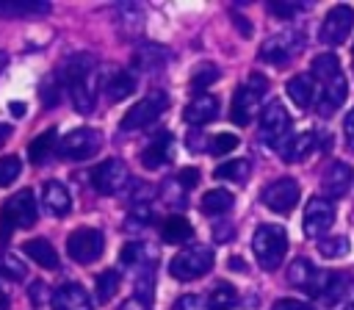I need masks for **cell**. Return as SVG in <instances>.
Wrapping results in <instances>:
<instances>
[{
  "label": "cell",
  "mask_w": 354,
  "mask_h": 310,
  "mask_svg": "<svg viewBox=\"0 0 354 310\" xmlns=\"http://www.w3.org/2000/svg\"><path fill=\"white\" fill-rule=\"evenodd\" d=\"M152 221V205H149V199H136L133 202V208H130V213H127V227L133 230V227H147Z\"/></svg>",
  "instance_id": "39"
},
{
  "label": "cell",
  "mask_w": 354,
  "mask_h": 310,
  "mask_svg": "<svg viewBox=\"0 0 354 310\" xmlns=\"http://www.w3.org/2000/svg\"><path fill=\"white\" fill-rule=\"evenodd\" d=\"M343 310H354V304H348V307H343Z\"/></svg>",
  "instance_id": "58"
},
{
  "label": "cell",
  "mask_w": 354,
  "mask_h": 310,
  "mask_svg": "<svg viewBox=\"0 0 354 310\" xmlns=\"http://www.w3.org/2000/svg\"><path fill=\"white\" fill-rule=\"evenodd\" d=\"M61 91H64L61 78H58V75H50V78L41 83V102H44V105H55L58 97H61Z\"/></svg>",
  "instance_id": "42"
},
{
  "label": "cell",
  "mask_w": 354,
  "mask_h": 310,
  "mask_svg": "<svg viewBox=\"0 0 354 310\" xmlns=\"http://www.w3.org/2000/svg\"><path fill=\"white\" fill-rule=\"evenodd\" d=\"M346 97H348V83H346V78L340 75V78H335L332 83H326V86L321 89L318 102H315V113L324 116V119H329V116L346 102Z\"/></svg>",
  "instance_id": "19"
},
{
  "label": "cell",
  "mask_w": 354,
  "mask_h": 310,
  "mask_svg": "<svg viewBox=\"0 0 354 310\" xmlns=\"http://www.w3.org/2000/svg\"><path fill=\"white\" fill-rule=\"evenodd\" d=\"M36 216H39V208H36V199H33L30 188H22L11 199H6V205L0 208V244H6L14 235V230L33 227Z\"/></svg>",
  "instance_id": "2"
},
{
  "label": "cell",
  "mask_w": 354,
  "mask_h": 310,
  "mask_svg": "<svg viewBox=\"0 0 354 310\" xmlns=\"http://www.w3.org/2000/svg\"><path fill=\"white\" fill-rule=\"evenodd\" d=\"M169 58H171V53L163 44H138L133 53V66L152 72V69H163L169 64Z\"/></svg>",
  "instance_id": "22"
},
{
  "label": "cell",
  "mask_w": 354,
  "mask_h": 310,
  "mask_svg": "<svg viewBox=\"0 0 354 310\" xmlns=\"http://www.w3.org/2000/svg\"><path fill=\"white\" fill-rule=\"evenodd\" d=\"M249 172H252V163L238 158V161H227V163H218L213 177L216 180H230V183H246L249 180Z\"/></svg>",
  "instance_id": "33"
},
{
  "label": "cell",
  "mask_w": 354,
  "mask_h": 310,
  "mask_svg": "<svg viewBox=\"0 0 354 310\" xmlns=\"http://www.w3.org/2000/svg\"><path fill=\"white\" fill-rule=\"evenodd\" d=\"M207 304H210V310H232L238 304V293L230 282H216L213 291H210Z\"/></svg>",
  "instance_id": "35"
},
{
  "label": "cell",
  "mask_w": 354,
  "mask_h": 310,
  "mask_svg": "<svg viewBox=\"0 0 354 310\" xmlns=\"http://www.w3.org/2000/svg\"><path fill=\"white\" fill-rule=\"evenodd\" d=\"M343 133H346V138L354 144V108L346 113V119H343Z\"/></svg>",
  "instance_id": "51"
},
{
  "label": "cell",
  "mask_w": 354,
  "mask_h": 310,
  "mask_svg": "<svg viewBox=\"0 0 354 310\" xmlns=\"http://www.w3.org/2000/svg\"><path fill=\"white\" fill-rule=\"evenodd\" d=\"M8 111L19 119V116H25V111H28V108H25V102H8Z\"/></svg>",
  "instance_id": "53"
},
{
  "label": "cell",
  "mask_w": 354,
  "mask_h": 310,
  "mask_svg": "<svg viewBox=\"0 0 354 310\" xmlns=\"http://www.w3.org/2000/svg\"><path fill=\"white\" fill-rule=\"evenodd\" d=\"M122 310H147V304H144L141 299H127V302L122 304Z\"/></svg>",
  "instance_id": "52"
},
{
  "label": "cell",
  "mask_w": 354,
  "mask_h": 310,
  "mask_svg": "<svg viewBox=\"0 0 354 310\" xmlns=\"http://www.w3.org/2000/svg\"><path fill=\"white\" fill-rule=\"evenodd\" d=\"M329 277H332L329 271H321V268L313 266L307 257H296V260L288 266V282H290L293 288H299V291L315 296V299L324 293Z\"/></svg>",
  "instance_id": "12"
},
{
  "label": "cell",
  "mask_w": 354,
  "mask_h": 310,
  "mask_svg": "<svg viewBox=\"0 0 354 310\" xmlns=\"http://www.w3.org/2000/svg\"><path fill=\"white\" fill-rule=\"evenodd\" d=\"M351 252V244L346 235H329V238H321L318 241V255L326 257V260H340Z\"/></svg>",
  "instance_id": "34"
},
{
  "label": "cell",
  "mask_w": 354,
  "mask_h": 310,
  "mask_svg": "<svg viewBox=\"0 0 354 310\" xmlns=\"http://www.w3.org/2000/svg\"><path fill=\"white\" fill-rule=\"evenodd\" d=\"M318 299L326 307H337V304H346L348 307V302L354 299V277H348V274H332L329 282H326V288H324V293Z\"/></svg>",
  "instance_id": "20"
},
{
  "label": "cell",
  "mask_w": 354,
  "mask_h": 310,
  "mask_svg": "<svg viewBox=\"0 0 354 310\" xmlns=\"http://www.w3.org/2000/svg\"><path fill=\"white\" fill-rule=\"evenodd\" d=\"M47 11L50 3L44 0H0V17H39Z\"/></svg>",
  "instance_id": "29"
},
{
  "label": "cell",
  "mask_w": 354,
  "mask_h": 310,
  "mask_svg": "<svg viewBox=\"0 0 354 310\" xmlns=\"http://www.w3.org/2000/svg\"><path fill=\"white\" fill-rule=\"evenodd\" d=\"M166 105H169V97H166L163 91H149L144 100H138V102L122 116L119 127H122V130H144V127H149V125L166 111Z\"/></svg>",
  "instance_id": "8"
},
{
  "label": "cell",
  "mask_w": 354,
  "mask_h": 310,
  "mask_svg": "<svg viewBox=\"0 0 354 310\" xmlns=\"http://www.w3.org/2000/svg\"><path fill=\"white\" fill-rule=\"evenodd\" d=\"M351 28H354V8L351 6H332L321 22L318 39L324 44H340L348 39Z\"/></svg>",
  "instance_id": "14"
},
{
  "label": "cell",
  "mask_w": 354,
  "mask_h": 310,
  "mask_svg": "<svg viewBox=\"0 0 354 310\" xmlns=\"http://www.w3.org/2000/svg\"><path fill=\"white\" fill-rule=\"evenodd\" d=\"M266 89H268V80L263 78V75H249V80L246 83H241L238 86V91H235V97H232V105H230V119L235 122V125H249L252 119H254V113L260 111V100H263V94H266Z\"/></svg>",
  "instance_id": "5"
},
{
  "label": "cell",
  "mask_w": 354,
  "mask_h": 310,
  "mask_svg": "<svg viewBox=\"0 0 354 310\" xmlns=\"http://www.w3.org/2000/svg\"><path fill=\"white\" fill-rule=\"evenodd\" d=\"M119 271H102L100 277H97V299L100 302H111L113 296H116V291H119Z\"/></svg>",
  "instance_id": "37"
},
{
  "label": "cell",
  "mask_w": 354,
  "mask_h": 310,
  "mask_svg": "<svg viewBox=\"0 0 354 310\" xmlns=\"http://www.w3.org/2000/svg\"><path fill=\"white\" fill-rule=\"evenodd\" d=\"M6 66H8V53H3V50H0V72H3Z\"/></svg>",
  "instance_id": "57"
},
{
  "label": "cell",
  "mask_w": 354,
  "mask_h": 310,
  "mask_svg": "<svg viewBox=\"0 0 354 310\" xmlns=\"http://www.w3.org/2000/svg\"><path fill=\"white\" fill-rule=\"evenodd\" d=\"M100 144H102V138L94 127H75L61 138L58 155L64 161H86L100 149Z\"/></svg>",
  "instance_id": "11"
},
{
  "label": "cell",
  "mask_w": 354,
  "mask_h": 310,
  "mask_svg": "<svg viewBox=\"0 0 354 310\" xmlns=\"http://www.w3.org/2000/svg\"><path fill=\"white\" fill-rule=\"evenodd\" d=\"M0 274H3V277H8V280H22V277H25V266H22V260H19V257L6 255V257L0 260Z\"/></svg>",
  "instance_id": "44"
},
{
  "label": "cell",
  "mask_w": 354,
  "mask_h": 310,
  "mask_svg": "<svg viewBox=\"0 0 354 310\" xmlns=\"http://www.w3.org/2000/svg\"><path fill=\"white\" fill-rule=\"evenodd\" d=\"M160 238L166 241V244H185V241H191L194 238V227H191V221L185 219V216H169V219H163V224H160Z\"/></svg>",
  "instance_id": "27"
},
{
  "label": "cell",
  "mask_w": 354,
  "mask_h": 310,
  "mask_svg": "<svg viewBox=\"0 0 354 310\" xmlns=\"http://www.w3.org/2000/svg\"><path fill=\"white\" fill-rule=\"evenodd\" d=\"M260 199L268 210L274 213H290L299 202V183L293 177H279V180H271L263 191H260Z\"/></svg>",
  "instance_id": "13"
},
{
  "label": "cell",
  "mask_w": 354,
  "mask_h": 310,
  "mask_svg": "<svg viewBox=\"0 0 354 310\" xmlns=\"http://www.w3.org/2000/svg\"><path fill=\"white\" fill-rule=\"evenodd\" d=\"M116 11H119V22L130 25L133 30H141V19H144V17H141V8H138V6H130V3H127V6H119Z\"/></svg>",
  "instance_id": "45"
},
{
  "label": "cell",
  "mask_w": 354,
  "mask_h": 310,
  "mask_svg": "<svg viewBox=\"0 0 354 310\" xmlns=\"http://www.w3.org/2000/svg\"><path fill=\"white\" fill-rule=\"evenodd\" d=\"M185 185L177 180V177H171V180H166L163 185H160V199H163V205H169V208H183L185 205Z\"/></svg>",
  "instance_id": "36"
},
{
  "label": "cell",
  "mask_w": 354,
  "mask_h": 310,
  "mask_svg": "<svg viewBox=\"0 0 354 310\" xmlns=\"http://www.w3.org/2000/svg\"><path fill=\"white\" fill-rule=\"evenodd\" d=\"M69 102L77 113L88 116L97 108V89H100V66L97 58L91 53H75L64 61L61 72H58Z\"/></svg>",
  "instance_id": "1"
},
{
  "label": "cell",
  "mask_w": 354,
  "mask_h": 310,
  "mask_svg": "<svg viewBox=\"0 0 354 310\" xmlns=\"http://www.w3.org/2000/svg\"><path fill=\"white\" fill-rule=\"evenodd\" d=\"M218 66L216 64H199L196 69H194V75H191V89L194 91H199V89H207L210 83H216L218 80Z\"/></svg>",
  "instance_id": "38"
},
{
  "label": "cell",
  "mask_w": 354,
  "mask_h": 310,
  "mask_svg": "<svg viewBox=\"0 0 354 310\" xmlns=\"http://www.w3.org/2000/svg\"><path fill=\"white\" fill-rule=\"evenodd\" d=\"M252 252H254L260 268L274 271L282 263L285 252H288V232H285V227H279V224H260L254 230V235H252Z\"/></svg>",
  "instance_id": "3"
},
{
  "label": "cell",
  "mask_w": 354,
  "mask_h": 310,
  "mask_svg": "<svg viewBox=\"0 0 354 310\" xmlns=\"http://www.w3.org/2000/svg\"><path fill=\"white\" fill-rule=\"evenodd\" d=\"M185 122L188 125H207V122H213L216 116H218V100L213 97V94H205V91H199L188 105H185Z\"/></svg>",
  "instance_id": "21"
},
{
  "label": "cell",
  "mask_w": 354,
  "mask_h": 310,
  "mask_svg": "<svg viewBox=\"0 0 354 310\" xmlns=\"http://www.w3.org/2000/svg\"><path fill=\"white\" fill-rule=\"evenodd\" d=\"M28 293H30V302H33V304H44V302H53L50 285H44V282H33V285L28 288Z\"/></svg>",
  "instance_id": "48"
},
{
  "label": "cell",
  "mask_w": 354,
  "mask_h": 310,
  "mask_svg": "<svg viewBox=\"0 0 354 310\" xmlns=\"http://www.w3.org/2000/svg\"><path fill=\"white\" fill-rule=\"evenodd\" d=\"M301 47H304V33L296 28H288L266 39V44L260 47V61L279 66V64H288L296 53H301Z\"/></svg>",
  "instance_id": "7"
},
{
  "label": "cell",
  "mask_w": 354,
  "mask_h": 310,
  "mask_svg": "<svg viewBox=\"0 0 354 310\" xmlns=\"http://www.w3.org/2000/svg\"><path fill=\"white\" fill-rule=\"evenodd\" d=\"M271 310H313V307L304 304V302H299V299H277L271 304Z\"/></svg>",
  "instance_id": "50"
},
{
  "label": "cell",
  "mask_w": 354,
  "mask_h": 310,
  "mask_svg": "<svg viewBox=\"0 0 354 310\" xmlns=\"http://www.w3.org/2000/svg\"><path fill=\"white\" fill-rule=\"evenodd\" d=\"M232 194L227 191V188H210V191H205V197H202V202H199V208H202V213H207V216H221V213H227L230 208H232Z\"/></svg>",
  "instance_id": "31"
},
{
  "label": "cell",
  "mask_w": 354,
  "mask_h": 310,
  "mask_svg": "<svg viewBox=\"0 0 354 310\" xmlns=\"http://www.w3.org/2000/svg\"><path fill=\"white\" fill-rule=\"evenodd\" d=\"M230 268H235V271H246V263H243L241 257H230Z\"/></svg>",
  "instance_id": "54"
},
{
  "label": "cell",
  "mask_w": 354,
  "mask_h": 310,
  "mask_svg": "<svg viewBox=\"0 0 354 310\" xmlns=\"http://www.w3.org/2000/svg\"><path fill=\"white\" fill-rule=\"evenodd\" d=\"M119 260H122V266H130V268H141V266L152 263V260H147V255H144V244H138V241L124 244Z\"/></svg>",
  "instance_id": "40"
},
{
  "label": "cell",
  "mask_w": 354,
  "mask_h": 310,
  "mask_svg": "<svg viewBox=\"0 0 354 310\" xmlns=\"http://www.w3.org/2000/svg\"><path fill=\"white\" fill-rule=\"evenodd\" d=\"M105 249V238L97 227H77L66 238V255L77 263H94Z\"/></svg>",
  "instance_id": "10"
},
{
  "label": "cell",
  "mask_w": 354,
  "mask_h": 310,
  "mask_svg": "<svg viewBox=\"0 0 354 310\" xmlns=\"http://www.w3.org/2000/svg\"><path fill=\"white\" fill-rule=\"evenodd\" d=\"M213 268V249L207 244H191L185 249H180L171 263H169V274L180 282H191L205 277Z\"/></svg>",
  "instance_id": "4"
},
{
  "label": "cell",
  "mask_w": 354,
  "mask_h": 310,
  "mask_svg": "<svg viewBox=\"0 0 354 310\" xmlns=\"http://www.w3.org/2000/svg\"><path fill=\"white\" fill-rule=\"evenodd\" d=\"M0 310H8V293L0 288Z\"/></svg>",
  "instance_id": "56"
},
{
  "label": "cell",
  "mask_w": 354,
  "mask_h": 310,
  "mask_svg": "<svg viewBox=\"0 0 354 310\" xmlns=\"http://www.w3.org/2000/svg\"><path fill=\"white\" fill-rule=\"evenodd\" d=\"M285 89H288V97H290L299 108L313 105V100H315V94H318V86H315V78H313V75H293Z\"/></svg>",
  "instance_id": "26"
},
{
  "label": "cell",
  "mask_w": 354,
  "mask_h": 310,
  "mask_svg": "<svg viewBox=\"0 0 354 310\" xmlns=\"http://www.w3.org/2000/svg\"><path fill=\"white\" fill-rule=\"evenodd\" d=\"M171 310H210V304H207L202 296L185 293V296H180V299L171 304Z\"/></svg>",
  "instance_id": "46"
},
{
  "label": "cell",
  "mask_w": 354,
  "mask_h": 310,
  "mask_svg": "<svg viewBox=\"0 0 354 310\" xmlns=\"http://www.w3.org/2000/svg\"><path fill=\"white\" fill-rule=\"evenodd\" d=\"M315 80H321V86H326V83H332L335 78H340L343 72H340V61H337V55L335 53H318L315 58H313V72H310Z\"/></svg>",
  "instance_id": "30"
},
{
  "label": "cell",
  "mask_w": 354,
  "mask_h": 310,
  "mask_svg": "<svg viewBox=\"0 0 354 310\" xmlns=\"http://www.w3.org/2000/svg\"><path fill=\"white\" fill-rule=\"evenodd\" d=\"M55 127H47L44 133H39L33 141H30V147H28V155H30V161L33 163H44L50 155H53V149H55Z\"/></svg>",
  "instance_id": "32"
},
{
  "label": "cell",
  "mask_w": 354,
  "mask_h": 310,
  "mask_svg": "<svg viewBox=\"0 0 354 310\" xmlns=\"http://www.w3.org/2000/svg\"><path fill=\"white\" fill-rule=\"evenodd\" d=\"M22 252H25L30 260H36L39 266L50 268V271H55V268H58V252H55V249H53V244H50V241H44V238H30V241L22 246Z\"/></svg>",
  "instance_id": "28"
},
{
  "label": "cell",
  "mask_w": 354,
  "mask_h": 310,
  "mask_svg": "<svg viewBox=\"0 0 354 310\" xmlns=\"http://www.w3.org/2000/svg\"><path fill=\"white\" fill-rule=\"evenodd\" d=\"M238 147V136H232V133H218L213 141H210V152L213 155H227V152H232Z\"/></svg>",
  "instance_id": "43"
},
{
  "label": "cell",
  "mask_w": 354,
  "mask_h": 310,
  "mask_svg": "<svg viewBox=\"0 0 354 310\" xmlns=\"http://www.w3.org/2000/svg\"><path fill=\"white\" fill-rule=\"evenodd\" d=\"M91 185H94V191H100L105 197L119 194L130 185V169L124 166V161L108 158V161H102L91 169Z\"/></svg>",
  "instance_id": "9"
},
{
  "label": "cell",
  "mask_w": 354,
  "mask_h": 310,
  "mask_svg": "<svg viewBox=\"0 0 354 310\" xmlns=\"http://www.w3.org/2000/svg\"><path fill=\"white\" fill-rule=\"evenodd\" d=\"M171 158H174V138H171L169 130H160V133L141 149V163H144V169H149V172L166 166Z\"/></svg>",
  "instance_id": "16"
},
{
  "label": "cell",
  "mask_w": 354,
  "mask_h": 310,
  "mask_svg": "<svg viewBox=\"0 0 354 310\" xmlns=\"http://www.w3.org/2000/svg\"><path fill=\"white\" fill-rule=\"evenodd\" d=\"M8 136H11V127L8 125H0V144L8 141Z\"/></svg>",
  "instance_id": "55"
},
{
  "label": "cell",
  "mask_w": 354,
  "mask_h": 310,
  "mask_svg": "<svg viewBox=\"0 0 354 310\" xmlns=\"http://www.w3.org/2000/svg\"><path fill=\"white\" fill-rule=\"evenodd\" d=\"M335 221V205L326 197H313L304 208V232L310 238H321Z\"/></svg>",
  "instance_id": "15"
},
{
  "label": "cell",
  "mask_w": 354,
  "mask_h": 310,
  "mask_svg": "<svg viewBox=\"0 0 354 310\" xmlns=\"http://www.w3.org/2000/svg\"><path fill=\"white\" fill-rule=\"evenodd\" d=\"M185 188H194L196 183H199V169H194V166H185V169H180L177 174H174Z\"/></svg>",
  "instance_id": "49"
},
{
  "label": "cell",
  "mask_w": 354,
  "mask_h": 310,
  "mask_svg": "<svg viewBox=\"0 0 354 310\" xmlns=\"http://www.w3.org/2000/svg\"><path fill=\"white\" fill-rule=\"evenodd\" d=\"M53 310H91L88 291L80 282H64L53 291Z\"/></svg>",
  "instance_id": "18"
},
{
  "label": "cell",
  "mask_w": 354,
  "mask_h": 310,
  "mask_svg": "<svg viewBox=\"0 0 354 310\" xmlns=\"http://www.w3.org/2000/svg\"><path fill=\"white\" fill-rule=\"evenodd\" d=\"M315 147H318V133H315V130H304V133H299V136H290L288 144H285L279 152H282V161H285V163H299V161H304Z\"/></svg>",
  "instance_id": "23"
},
{
  "label": "cell",
  "mask_w": 354,
  "mask_h": 310,
  "mask_svg": "<svg viewBox=\"0 0 354 310\" xmlns=\"http://www.w3.org/2000/svg\"><path fill=\"white\" fill-rule=\"evenodd\" d=\"M288 133H290V116L285 111V105L279 100H271L263 111H260V138L268 147H285L288 144Z\"/></svg>",
  "instance_id": "6"
},
{
  "label": "cell",
  "mask_w": 354,
  "mask_h": 310,
  "mask_svg": "<svg viewBox=\"0 0 354 310\" xmlns=\"http://www.w3.org/2000/svg\"><path fill=\"white\" fill-rule=\"evenodd\" d=\"M301 8H304V6H299V3H279V0H277V3H268V11L277 14V17H282V19H290V17L299 14Z\"/></svg>",
  "instance_id": "47"
},
{
  "label": "cell",
  "mask_w": 354,
  "mask_h": 310,
  "mask_svg": "<svg viewBox=\"0 0 354 310\" xmlns=\"http://www.w3.org/2000/svg\"><path fill=\"white\" fill-rule=\"evenodd\" d=\"M41 202H44V208H47L53 216H58V219L72 210V197H69L66 185L58 183V180L44 183V188H41Z\"/></svg>",
  "instance_id": "24"
},
{
  "label": "cell",
  "mask_w": 354,
  "mask_h": 310,
  "mask_svg": "<svg viewBox=\"0 0 354 310\" xmlns=\"http://www.w3.org/2000/svg\"><path fill=\"white\" fill-rule=\"evenodd\" d=\"M102 89H105V97L111 102H122L136 91V75L130 69H113Z\"/></svg>",
  "instance_id": "25"
},
{
  "label": "cell",
  "mask_w": 354,
  "mask_h": 310,
  "mask_svg": "<svg viewBox=\"0 0 354 310\" xmlns=\"http://www.w3.org/2000/svg\"><path fill=\"white\" fill-rule=\"evenodd\" d=\"M19 169H22V163L17 155H3L0 158V188H8L19 177Z\"/></svg>",
  "instance_id": "41"
},
{
  "label": "cell",
  "mask_w": 354,
  "mask_h": 310,
  "mask_svg": "<svg viewBox=\"0 0 354 310\" xmlns=\"http://www.w3.org/2000/svg\"><path fill=\"white\" fill-rule=\"evenodd\" d=\"M351 180H354V172H351V166H348V163H343V161H337V163H332V166L324 172V180H321V191H324V197L332 202V199L343 197V194L351 188Z\"/></svg>",
  "instance_id": "17"
}]
</instances>
